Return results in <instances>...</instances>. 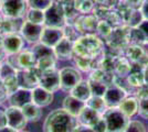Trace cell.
I'll return each mask as SVG.
<instances>
[{"label":"cell","instance_id":"cell-1","mask_svg":"<svg viewBox=\"0 0 148 132\" xmlns=\"http://www.w3.org/2000/svg\"><path fill=\"white\" fill-rule=\"evenodd\" d=\"M105 49L104 41L95 33L81 35L73 44L74 56L94 60L103 54Z\"/></svg>","mask_w":148,"mask_h":132},{"label":"cell","instance_id":"cell-2","mask_svg":"<svg viewBox=\"0 0 148 132\" xmlns=\"http://www.w3.org/2000/svg\"><path fill=\"white\" fill-rule=\"evenodd\" d=\"M77 120L64 109H56L44 120V132H74Z\"/></svg>","mask_w":148,"mask_h":132},{"label":"cell","instance_id":"cell-3","mask_svg":"<svg viewBox=\"0 0 148 132\" xmlns=\"http://www.w3.org/2000/svg\"><path fill=\"white\" fill-rule=\"evenodd\" d=\"M102 116L106 122L107 132H124L130 121L117 107L107 108Z\"/></svg>","mask_w":148,"mask_h":132},{"label":"cell","instance_id":"cell-4","mask_svg":"<svg viewBox=\"0 0 148 132\" xmlns=\"http://www.w3.org/2000/svg\"><path fill=\"white\" fill-rule=\"evenodd\" d=\"M130 31L132 28L126 24L113 29L111 35L106 39V43L110 47L124 52L130 44Z\"/></svg>","mask_w":148,"mask_h":132},{"label":"cell","instance_id":"cell-5","mask_svg":"<svg viewBox=\"0 0 148 132\" xmlns=\"http://www.w3.org/2000/svg\"><path fill=\"white\" fill-rule=\"evenodd\" d=\"M28 10H29V5L28 1L25 0H3L1 5L2 17L11 19L25 18Z\"/></svg>","mask_w":148,"mask_h":132},{"label":"cell","instance_id":"cell-6","mask_svg":"<svg viewBox=\"0 0 148 132\" xmlns=\"http://www.w3.org/2000/svg\"><path fill=\"white\" fill-rule=\"evenodd\" d=\"M44 13H45V21H44L45 26L62 29L66 24L65 13L60 1L54 0V2L44 11Z\"/></svg>","mask_w":148,"mask_h":132},{"label":"cell","instance_id":"cell-7","mask_svg":"<svg viewBox=\"0 0 148 132\" xmlns=\"http://www.w3.org/2000/svg\"><path fill=\"white\" fill-rule=\"evenodd\" d=\"M39 86L43 87L44 89L49 90L51 93H56L61 88V82H60V70L53 68L47 69L41 72L40 78H39Z\"/></svg>","mask_w":148,"mask_h":132},{"label":"cell","instance_id":"cell-8","mask_svg":"<svg viewBox=\"0 0 148 132\" xmlns=\"http://www.w3.org/2000/svg\"><path fill=\"white\" fill-rule=\"evenodd\" d=\"M82 81L80 70L74 67H63L60 69L61 89L64 91H71Z\"/></svg>","mask_w":148,"mask_h":132},{"label":"cell","instance_id":"cell-9","mask_svg":"<svg viewBox=\"0 0 148 132\" xmlns=\"http://www.w3.org/2000/svg\"><path fill=\"white\" fill-rule=\"evenodd\" d=\"M41 70H39L37 67L30 69H22L17 72L19 87L25 89H33L39 85V78H40Z\"/></svg>","mask_w":148,"mask_h":132},{"label":"cell","instance_id":"cell-10","mask_svg":"<svg viewBox=\"0 0 148 132\" xmlns=\"http://www.w3.org/2000/svg\"><path fill=\"white\" fill-rule=\"evenodd\" d=\"M99 21V20L97 19L93 13L80 14V16L75 19L73 25L75 26V29L80 32L81 35H84V34L94 33V32L96 31Z\"/></svg>","mask_w":148,"mask_h":132},{"label":"cell","instance_id":"cell-11","mask_svg":"<svg viewBox=\"0 0 148 132\" xmlns=\"http://www.w3.org/2000/svg\"><path fill=\"white\" fill-rule=\"evenodd\" d=\"M6 117L7 126L11 127L18 131H22L28 123V120L25 117L21 108L13 107V106L6 108Z\"/></svg>","mask_w":148,"mask_h":132},{"label":"cell","instance_id":"cell-12","mask_svg":"<svg viewBox=\"0 0 148 132\" xmlns=\"http://www.w3.org/2000/svg\"><path fill=\"white\" fill-rule=\"evenodd\" d=\"M43 28L44 25L36 24V23H32V22L25 19L23 23H22V26H21V30H20V34L27 42L32 44H37L40 42Z\"/></svg>","mask_w":148,"mask_h":132},{"label":"cell","instance_id":"cell-13","mask_svg":"<svg viewBox=\"0 0 148 132\" xmlns=\"http://www.w3.org/2000/svg\"><path fill=\"white\" fill-rule=\"evenodd\" d=\"M128 95L126 94L125 90H123L121 87H118L117 85L113 84V85L107 87L104 96H103V98H104L105 102H106L107 108H115V107H118L119 104Z\"/></svg>","mask_w":148,"mask_h":132},{"label":"cell","instance_id":"cell-14","mask_svg":"<svg viewBox=\"0 0 148 132\" xmlns=\"http://www.w3.org/2000/svg\"><path fill=\"white\" fill-rule=\"evenodd\" d=\"M25 39L19 33L3 35V51L7 55H14L22 51Z\"/></svg>","mask_w":148,"mask_h":132},{"label":"cell","instance_id":"cell-15","mask_svg":"<svg viewBox=\"0 0 148 132\" xmlns=\"http://www.w3.org/2000/svg\"><path fill=\"white\" fill-rule=\"evenodd\" d=\"M63 38H64L63 29L51 28V26H45L44 25L43 31L41 34V39H40V43L53 49Z\"/></svg>","mask_w":148,"mask_h":132},{"label":"cell","instance_id":"cell-16","mask_svg":"<svg viewBox=\"0 0 148 132\" xmlns=\"http://www.w3.org/2000/svg\"><path fill=\"white\" fill-rule=\"evenodd\" d=\"M31 97H32V102L40 108L48 107L53 101V93L44 89L39 85L33 89H31Z\"/></svg>","mask_w":148,"mask_h":132},{"label":"cell","instance_id":"cell-17","mask_svg":"<svg viewBox=\"0 0 148 132\" xmlns=\"http://www.w3.org/2000/svg\"><path fill=\"white\" fill-rule=\"evenodd\" d=\"M74 42L68 40L66 38H63L53 47V52L56 58L62 60V61H68L71 60L74 56V50H73Z\"/></svg>","mask_w":148,"mask_h":132},{"label":"cell","instance_id":"cell-18","mask_svg":"<svg viewBox=\"0 0 148 132\" xmlns=\"http://www.w3.org/2000/svg\"><path fill=\"white\" fill-rule=\"evenodd\" d=\"M8 101L10 106L13 107L22 108L25 105L32 102V97H31V90L30 89H25V88H19L14 93L9 95Z\"/></svg>","mask_w":148,"mask_h":132},{"label":"cell","instance_id":"cell-19","mask_svg":"<svg viewBox=\"0 0 148 132\" xmlns=\"http://www.w3.org/2000/svg\"><path fill=\"white\" fill-rule=\"evenodd\" d=\"M148 43V20H144L136 28H132L130 31V44Z\"/></svg>","mask_w":148,"mask_h":132},{"label":"cell","instance_id":"cell-20","mask_svg":"<svg viewBox=\"0 0 148 132\" xmlns=\"http://www.w3.org/2000/svg\"><path fill=\"white\" fill-rule=\"evenodd\" d=\"M85 106H86V102L75 98L72 95L66 96L63 100V109L71 116H73L74 118H77V116L85 108Z\"/></svg>","mask_w":148,"mask_h":132},{"label":"cell","instance_id":"cell-21","mask_svg":"<svg viewBox=\"0 0 148 132\" xmlns=\"http://www.w3.org/2000/svg\"><path fill=\"white\" fill-rule=\"evenodd\" d=\"M102 117V114L95 110H93L92 108L85 106V108L81 111V113L77 116V122L80 125H83V126H87V127H92L95 125V122L97 121Z\"/></svg>","mask_w":148,"mask_h":132},{"label":"cell","instance_id":"cell-22","mask_svg":"<svg viewBox=\"0 0 148 132\" xmlns=\"http://www.w3.org/2000/svg\"><path fill=\"white\" fill-rule=\"evenodd\" d=\"M23 21H25V18H21V19H11V18L2 17V23H1L0 33L3 34V35L11 34V33H18L21 30V26H22Z\"/></svg>","mask_w":148,"mask_h":132},{"label":"cell","instance_id":"cell-23","mask_svg":"<svg viewBox=\"0 0 148 132\" xmlns=\"http://www.w3.org/2000/svg\"><path fill=\"white\" fill-rule=\"evenodd\" d=\"M125 56L130 60L132 63L135 64H142L145 55V51L143 44H130L126 50L124 51Z\"/></svg>","mask_w":148,"mask_h":132},{"label":"cell","instance_id":"cell-24","mask_svg":"<svg viewBox=\"0 0 148 132\" xmlns=\"http://www.w3.org/2000/svg\"><path fill=\"white\" fill-rule=\"evenodd\" d=\"M138 102H139V100L135 96H127L119 104V106L117 108L125 116H127L128 118H132L134 114L138 112Z\"/></svg>","mask_w":148,"mask_h":132},{"label":"cell","instance_id":"cell-25","mask_svg":"<svg viewBox=\"0 0 148 132\" xmlns=\"http://www.w3.org/2000/svg\"><path fill=\"white\" fill-rule=\"evenodd\" d=\"M134 64L135 63L132 64V70L126 78H127V82L130 83V86L136 89V88L140 87L145 83V81H144V68L145 67H143L139 64H136L137 67H135Z\"/></svg>","mask_w":148,"mask_h":132},{"label":"cell","instance_id":"cell-26","mask_svg":"<svg viewBox=\"0 0 148 132\" xmlns=\"http://www.w3.org/2000/svg\"><path fill=\"white\" fill-rule=\"evenodd\" d=\"M72 96L80 100L86 102L91 97H92V91L90 88V84L87 81H81L75 87L70 91Z\"/></svg>","mask_w":148,"mask_h":132},{"label":"cell","instance_id":"cell-27","mask_svg":"<svg viewBox=\"0 0 148 132\" xmlns=\"http://www.w3.org/2000/svg\"><path fill=\"white\" fill-rule=\"evenodd\" d=\"M132 70V62L126 56H119L115 60L114 74L121 77H127Z\"/></svg>","mask_w":148,"mask_h":132},{"label":"cell","instance_id":"cell-28","mask_svg":"<svg viewBox=\"0 0 148 132\" xmlns=\"http://www.w3.org/2000/svg\"><path fill=\"white\" fill-rule=\"evenodd\" d=\"M22 109V112L25 114V117L27 118L28 122H38L42 117V110L41 108L34 105L33 102H29L25 105Z\"/></svg>","mask_w":148,"mask_h":132},{"label":"cell","instance_id":"cell-29","mask_svg":"<svg viewBox=\"0 0 148 132\" xmlns=\"http://www.w3.org/2000/svg\"><path fill=\"white\" fill-rule=\"evenodd\" d=\"M86 106L92 108L93 110L97 111L101 114H103L107 110V106H106V102H105L104 98L103 97H99V96H92L86 101Z\"/></svg>","mask_w":148,"mask_h":132},{"label":"cell","instance_id":"cell-30","mask_svg":"<svg viewBox=\"0 0 148 132\" xmlns=\"http://www.w3.org/2000/svg\"><path fill=\"white\" fill-rule=\"evenodd\" d=\"M25 20L30 21L32 23H36V24L44 25L45 13H44V11H42V10L29 8V10L27 11V14H25Z\"/></svg>","mask_w":148,"mask_h":132},{"label":"cell","instance_id":"cell-31","mask_svg":"<svg viewBox=\"0 0 148 132\" xmlns=\"http://www.w3.org/2000/svg\"><path fill=\"white\" fill-rule=\"evenodd\" d=\"M74 7L81 14H88L94 10L95 2L93 0H74Z\"/></svg>","mask_w":148,"mask_h":132},{"label":"cell","instance_id":"cell-32","mask_svg":"<svg viewBox=\"0 0 148 132\" xmlns=\"http://www.w3.org/2000/svg\"><path fill=\"white\" fill-rule=\"evenodd\" d=\"M56 55H49V56H44L37 60V68L41 72L47 70V69L53 68L56 67Z\"/></svg>","mask_w":148,"mask_h":132},{"label":"cell","instance_id":"cell-33","mask_svg":"<svg viewBox=\"0 0 148 132\" xmlns=\"http://www.w3.org/2000/svg\"><path fill=\"white\" fill-rule=\"evenodd\" d=\"M74 62L76 65V68L82 72H91L94 66V60L91 58H85V57L75 56Z\"/></svg>","mask_w":148,"mask_h":132},{"label":"cell","instance_id":"cell-34","mask_svg":"<svg viewBox=\"0 0 148 132\" xmlns=\"http://www.w3.org/2000/svg\"><path fill=\"white\" fill-rule=\"evenodd\" d=\"M87 82L90 84V88L92 91V96H99V97H103L106 91V89L108 86H106L104 83L96 82V81H92V79H87Z\"/></svg>","mask_w":148,"mask_h":132},{"label":"cell","instance_id":"cell-35","mask_svg":"<svg viewBox=\"0 0 148 132\" xmlns=\"http://www.w3.org/2000/svg\"><path fill=\"white\" fill-rule=\"evenodd\" d=\"M145 19H144V17H143L142 11H140V9L138 8V9H134V10H133V12H132V14L130 16V18H128L127 22H126L125 24L130 26V28H136V26H138V25L140 24Z\"/></svg>","mask_w":148,"mask_h":132},{"label":"cell","instance_id":"cell-36","mask_svg":"<svg viewBox=\"0 0 148 132\" xmlns=\"http://www.w3.org/2000/svg\"><path fill=\"white\" fill-rule=\"evenodd\" d=\"M112 31H113V26L106 20H99L97 28H96V32L99 33V35L106 40L111 35Z\"/></svg>","mask_w":148,"mask_h":132},{"label":"cell","instance_id":"cell-37","mask_svg":"<svg viewBox=\"0 0 148 132\" xmlns=\"http://www.w3.org/2000/svg\"><path fill=\"white\" fill-rule=\"evenodd\" d=\"M62 29H63L64 38H66L68 40L72 41V42H75V41L81 37L80 32L75 29V26H74L73 24H69V23H66Z\"/></svg>","mask_w":148,"mask_h":132},{"label":"cell","instance_id":"cell-38","mask_svg":"<svg viewBox=\"0 0 148 132\" xmlns=\"http://www.w3.org/2000/svg\"><path fill=\"white\" fill-rule=\"evenodd\" d=\"M17 69L13 68L12 66L8 62H3V63H0V79L3 81L8 77H11V76L17 75Z\"/></svg>","mask_w":148,"mask_h":132},{"label":"cell","instance_id":"cell-39","mask_svg":"<svg viewBox=\"0 0 148 132\" xmlns=\"http://www.w3.org/2000/svg\"><path fill=\"white\" fill-rule=\"evenodd\" d=\"M5 88H6L8 95H11L12 93H14L17 89H19V83H18V77L17 75L11 76V77H8L6 79L2 81Z\"/></svg>","mask_w":148,"mask_h":132},{"label":"cell","instance_id":"cell-40","mask_svg":"<svg viewBox=\"0 0 148 132\" xmlns=\"http://www.w3.org/2000/svg\"><path fill=\"white\" fill-rule=\"evenodd\" d=\"M105 20L113 26V29L118 28V26H121V25L124 24V21H123V19H122V17H121V14H119L115 9L112 10Z\"/></svg>","mask_w":148,"mask_h":132},{"label":"cell","instance_id":"cell-41","mask_svg":"<svg viewBox=\"0 0 148 132\" xmlns=\"http://www.w3.org/2000/svg\"><path fill=\"white\" fill-rule=\"evenodd\" d=\"M53 2H54V0H28L29 8L39 9L42 11H45Z\"/></svg>","mask_w":148,"mask_h":132},{"label":"cell","instance_id":"cell-42","mask_svg":"<svg viewBox=\"0 0 148 132\" xmlns=\"http://www.w3.org/2000/svg\"><path fill=\"white\" fill-rule=\"evenodd\" d=\"M124 132H146V128L138 120H130Z\"/></svg>","mask_w":148,"mask_h":132},{"label":"cell","instance_id":"cell-43","mask_svg":"<svg viewBox=\"0 0 148 132\" xmlns=\"http://www.w3.org/2000/svg\"><path fill=\"white\" fill-rule=\"evenodd\" d=\"M138 114L144 119H148V97L140 99L138 102Z\"/></svg>","mask_w":148,"mask_h":132},{"label":"cell","instance_id":"cell-44","mask_svg":"<svg viewBox=\"0 0 148 132\" xmlns=\"http://www.w3.org/2000/svg\"><path fill=\"white\" fill-rule=\"evenodd\" d=\"M105 73L103 69L101 68H95L91 70V74H90V77L88 79H92V81H96V82H102L103 83V79H104Z\"/></svg>","mask_w":148,"mask_h":132},{"label":"cell","instance_id":"cell-45","mask_svg":"<svg viewBox=\"0 0 148 132\" xmlns=\"http://www.w3.org/2000/svg\"><path fill=\"white\" fill-rule=\"evenodd\" d=\"M135 97L138 100L144 99V98H147L148 97V84L147 83H144L140 87L136 88Z\"/></svg>","mask_w":148,"mask_h":132},{"label":"cell","instance_id":"cell-46","mask_svg":"<svg viewBox=\"0 0 148 132\" xmlns=\"http://www.w3.org/2000/svg\"><path fill=\"white\" fill-rule=\"evenodd\" d=\"M93 1L97 6H103L106 7V8H110V9H115L121 0H93Z\"/></svg>","mask_w":148,"mask_h":132},{"label":"cell","instance_id":"cell-47","mask_svg":"<svg viewBox=\"0 0 148 132\" xmlns=\"http://www.w3.org/2000/svg\"><path fill=\"white\" fill-rule=\"evenodd\" d=\"M91 128L93 129L94 132H107V127H106V122H105L103 116H102V117L95 122V125L92 126Z\"/></svg>","mask_w":148,"mask_h":132},{"label":"cell","instance_id":"cell-48","mask_svg":"<svg viewBox=\"0 0 148 132\" xmlns=\"http://www.w3.org/2000/svg\"><path fill=\"white\" fill-rule=\"evenodd\" d=\"M8 97H9V95L7 93L6 88H5V85H3L2 81L0 79V104H2L5 100H7Z\"/></svg>","mask_w":148,"mask_h":132},{"label":"cell","instance_id":"cell-49","mask_svg":"<svg viewBox=\"0 0 148 132\" xmlns=\"http://www.w3.org/2000/svg\"><path fill=\"white\" fill-rule=\"evenodd\" d=\"M74 132H94V131H93V129L91 127L83 126V125H80L77 122V125H76L75 129H74Z\"/></svg>","mask_w":148,"mask_h":132},{"label":"cell","instance_id":"cell-50","mask_svg":"<svg viewBox=\"0 0 148 132\" xmlns=\"http://www.w3.org/2000/svg\"><path fill=\"white\" fill-rule=\"evenodd\" d=\"M124 2H126L127 5H130V7H133V8H140V6L143 5V2H144V0H123Z\"/></svg>","mask_w":148,"mask_h":132},{"label":"cell","instance_id":"cell-51","mask_svg":"<svg viewBox=\"0 0 148 132\" xmlns=\"http://www.w3.org/2000/svg\"><path fill=\"white\" fill-rule=\"evenodd\" d=\"M140 11L143 13V17L145 20H148V1H145L143 2V5L140 6Z\"/></svg>","mask_w":148,"mask_h":132},{"label":"cell","instance_id":"cell-52","mask_svg":"<svg viewBox=\"0 0 148 132\" xmlns=\"http://www.w3.org/2000/svg\"><path fill=\"white\" fill-rule=\"evenodd\" d=\"M0 132H19V131L16 130V129H13V128H11V127L5 126L2 127V128H0Z\"/></svg>","mask_w":148,"mask_h":132},{"label":"cell","instance_id":"cell-53","mask_svg":"<svg viewBox=\"0 0 148 132\" xmlns=\"http://www.w3.org/2000/svg\"><path fill=\"white\" fill-rule=\"evenodd\" d=\"M144 81H145V83L148 84V66H146L144 68Z\"/></svg>","mask_w":148,"mask_h":132},{"label":"cell","instance_id":"cell-54","mask_svg":"<svg viewBox=\"0 0 148 132\" xmlns=\"http://www.w3.org/2000/svg\"><path fill=\"white\" fill-rule=\"evenodd\" d=\"M3 51V34L0 33V52ZM5 52V51H3Z\"/></svg>","mask_w":148,"mask_h":132},{"label":"cell","instance_id":"cell-55","mask_svg":"<svg viewBox=\"0 0 148 132\" xmlns=\"http://www.w3.org/2000/svg\"><path fill=\"white\" fill-rule=\"evenodd\" d=\"M1 23H2V17L0 16V29H1Z\"/></svg>","mask_w":148,"mask_h":132},{"label":"cell","instance_id":"cell-56","mask_svg":"<svg viewBox=\"0 0 148 132\" xmlns=\"http://www.w3.org/2000/svg\"><path fill=\"white\" fill-rule=\"evenodd\" d=\"M1 5H2V1L0 0V13H1Z\"/></svg>","mask_w":148,"mask_h":132},{"label":"cell","instance_id":"cell-57","mask_svg":"<svg viewBox=\"0 0 148 132\" xmlns=\"http://www.w3.org/2000/svg\"><path fill=\"white\" fill-rule=\"evenodd\" d=\"M19 132H27V131H23V130H22V131H19Z\"/></svg>","mask_w":148,"mask_h":132},{"label":"cell","instance_id":"cell-58","mask_svg":"<svg viewBox=\"0 0 148 132\" xmlns=\"http://www.w3.org/2000/svg\"><path fill=\"white\" fill-rule=\"evenodd\" d=\"M145 1H148V0H144V2H145Z\"/></svg>","mask_w":148,"mask_h":132},{"label":"cell","instance_id":"cell-59","mask_svg":"<svg viewBox=\"0 0 148 132\" xmlns=\"http://www.w3.org/2000/svg\"><path fill=\"white\" fill-rule=\"evenodd\" d=\"M56 1H62V0H56Z\"/></svg>","mask_w":148,"mask_h":132},{"label":"cell","instance_id":"cell-60","mask_svg":"<svg viewBox=\"0 0 148 132\" xmlns=\"http://www.w3.org/2000/svg\"><path fill=\"white\" fill-rule=\"evenodd\" d=\"M25 1H28V0H25Z\"/></svg>","mask_w":148,"mask_h":132},{"label":"cell","instance_id":"cell-61","mask_svg":"<svg viewBox=\"0 0 148 132\" xmlns=\"http://www.w3.org/2000/svg\"><path fill=\"white\" fill-rule=\"evenodd\" d=\"M1 1H3V0H1Z\"/></svg>","mask_w":148,"mask_h":132}]
</instances>
